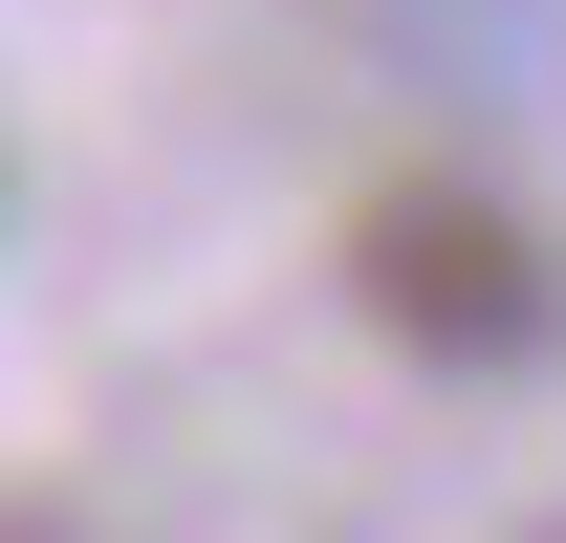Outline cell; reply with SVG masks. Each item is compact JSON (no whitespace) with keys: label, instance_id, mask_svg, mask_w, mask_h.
Here are the masks:
<instances>
[{"label":"cell","instance_id":"obj_1","mask_svg":"<svg viewBox=\"0 0 566 543\" xmlns=\"http://www.w3.org/2000/svg\"><path fill=\"white\" fill-rule=\"evenodd\" d=\"M349 283H370V327L436 348V370H523V348L566 327V262L501 196H458V174H392V196L349 217Z\"/></svg>","mask_w":566,"mask_h":543}]
</instances>
